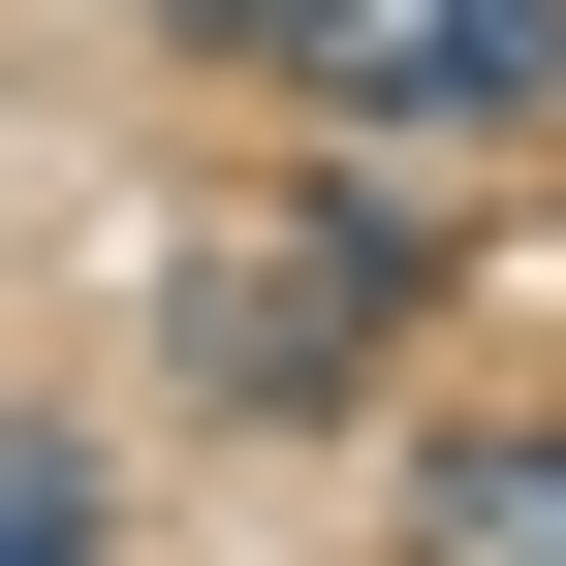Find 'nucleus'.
<instances>
[{
    "mask_svg": "<svg viewBox=\"0 0 566 566\" xmlns=\"http://www.w3.org/2000/svg\"><path fill=\"white\" fill-rule=\"evenodd\" d=\"M283 95H315L346 158H535L566 126V0H315Z\"/></svg>",
    "mask_w": 566,
    "mask_h": 566,
    "instance_id": "nucleus-1",
    "label": "nucleus"
},
{
    "mask_svg": "<svg viewBox=\"0 0 566 566\" xmlns=\"http://www.w3.org/2000/svg\"><path fill=\"white\" fill-rule=\"evenodd\" d=\"M378 315H409V221H378V189L189 252V378H221V409H346V378H378Z\"/></svg>",
    "mask_w": 566,
    "mask_h": 566,
    "instance_id": "nucleus-2",
    "label": "nucleus"
},
{
    "mask_svg": "<svg viewBox=\"0 0 566 566\" xmlns=\"http://www.w3.org/2000/svg\"><path fill=\"white\" fill-rule=\"evenodd\" d=\"M409 566H566V441H441L409 472Z\"/></svg>",
    "mask_w": 566,
    "mask_h": 566,
    "instance_id": "nucleus-3",
    "label": "nucleus"
},
{
    "mask_svg": "<svg viewBox=\"0 0 566 566\" xmlns=\"http://www.w3.org/2000/svg\"><path fill=\"white\" fill-rule=\"evenodd\" d=\"M0 566H95V472L63 441H0Z\"/></svg>",
    "mask_w": 566,
    "mask_h": 566,
    "instance_id": "nucleus-4",
    "label": "nucleus"
},
{
    "mask_svg": "<svg viewBox=\"0 0 566 566\" xmlns=\"http://www.w3.org/2000/svg\"><path fill=\"white\" fill-rule=\"evenodd\" d=\"M158 32H315V0H158Z\"/></svg>",
    "mask_w": 566,
    "mask_h": 566,
    "instance_id": "nucleus-5",
    "label": "nucleus"
}]
</instances>
